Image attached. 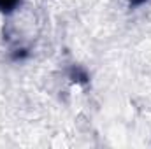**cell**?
Here are the masks:
<instances>
[{
  "label": "cell",
  "instance_id": "cell-1",
  "mask_svg": "<svg viewBox=\"0 0 151 149\" xmlns=\"http://www.w3.org/2000/svg\"><path fill=\"white\" fill-rule=\"evenodd\" d=\"M19 5V0H0V12L12 14Z\"/></svg>",
  "mask_w": 151,
  "mask_h": 149
},
{
  "label": "cell",
  "instance_id": "cell-2",
  "mask_svg": "<svg viewBox=\"0 0 151 149\" xmlns=\"http://www.w3.org/2000/svg\"><path fill=\"white\" fill-rule=\"evenodd\" d=\"M144 2H148V0H130L132 5H141V4H144Z\"/></svg>",
  "mask_w": 151,
  "mask_h": 149
}]
</instances>
